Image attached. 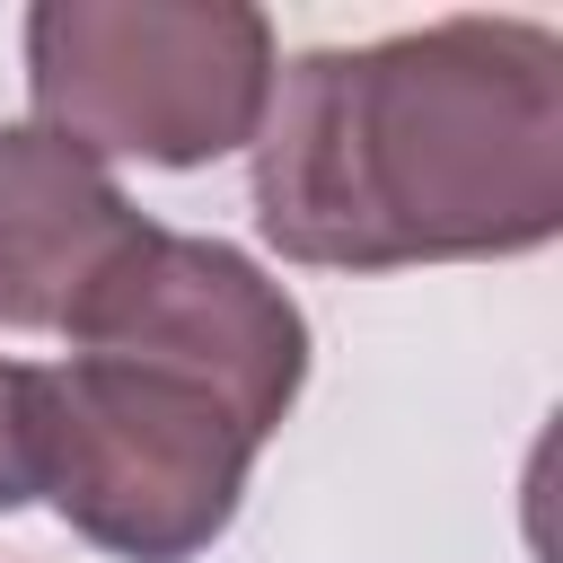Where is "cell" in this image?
I'll list each match as a JSON object with an SVG mask.
<instances>
[{"label":"cell","instance_id":"cell-1","mask_svg":"<svg viewBox=\"0 0 563 563\" xmlns=\"http://www.w3.org/2000/svg\"><path fill=\"white\" fill-rule=\"evenodd\" d=\"M255 229L325 273L554 246L563 35L537 18H431L299 53L255 123Z\"/></svg>","mask_w":563,"mask_h":563},{"label":"cell","instance_id":"cell-2","mask_svg":"<svg viewBox=\"0 0 563 563\" xmlns=\"http://www.w3.org/2000/svg\"><path fill=\"white\" fill-rule=\"evenodd\" d=\"M35 493L123 563H194L229 537L264 431L194 369L141 352H70L26 387Z\"/></svg>","mask_w":563,"mask_h":563},{"label":"cell","instance_id":"cell-3","mask_svg":"<svg viewBox=\"0 0 563 563\" xmlns=\"http://www.w3.org/2000/svg\"><path fill=\"white\" fill-rule=\"evenodd\" d=\"M273 18L246 0H35L26 97L70 150L202 167L255 141L273 97Z\"/></svg>","mask_w":563,"mask_h":563},{"label":"cell","instance_id":"cell-4","mask_svg":"<svg viewBox=\"0 0 563 563\" xmlns=\"http://www.w3.org/2000/svg\"><path fill=\"white\" fill-rule=\"evenodd\" d=\"M62 334H70V352H141V361L194 369L264 440L290 422V405L308 387L299 299L282 282H264V264H246L238 246L185 238L158 220H141V238L79 290Z\"/></svg>","mask_w":563,"mask_h":563},{"label":"cell","instance_id":"cell-5","mask_svg":"<svg viewBox=\"0 0 563 563\" xmlns=\"http://www.w3.org/2000/svg\"><path fill=\"white\" fill-rule=\"evenodd\" d=\"M141 238L132 194L44 123H0V325L62 334L79 290Z\"/></svg>","mask_w":563,"mask_h":563},{"label":"cell","instance_id":"cell-6","mask_svg":"<svg viewBox=\"0 0 563 563\" xmlns=\"http://www.w3.org/2000/svg\"><path fill=\"white\" fill-rule=\"evenodd\" d=\"M26 387H35V369H26V361H0V510L35 501V440H26Z\"/></svg>","mask_w":563,"mask_h":563}]
</instances>
